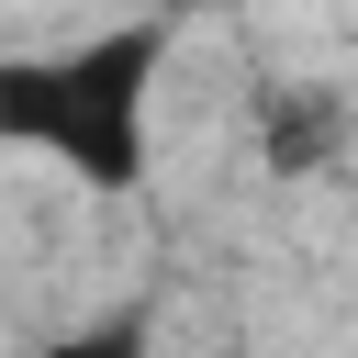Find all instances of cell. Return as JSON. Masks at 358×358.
I'll list each match as a JSON object with an SVG mask.
<instances>
[{
  "label": "cell",
  "instance_id": "cell-2",
  "mask_svg": "<svg viewBox=\"0 0 358 358\" xmlns=\"http://www.w3.org/2000/svg\"><path fill=\"white\" fill-rule=\"evenodd\" d=\"M246 134H257L268 179H324V168L358 145L347 101H336V90H313V78H268V90L246 101Z\"/></svg>",
  "mask_w": 358,
  "mask_h": 358
},
{
  "label": "cell",
  "instance_id": "cell-4",
  "mask_svg": "<svg viewBox=\"0 0 358 358\" xmlns=\"http://www.w3.org/2000/svg\"><path fill=\"white\" fill-rule=\"evenodd\" d=\"M190 11H224V0H157V22H190Z\"/></svg>",
  "mask_w": 358,
  "mask_h": 358
},
{
  "label": "cell",
  "instance_id": "cell-1",
  "mask_svg": "<svg viewBox=\"0 0 358 358\" xmlns=\"http://www.w3.org/2000/svg\"><path fill=\"white\" fill-rule=\"evenodd\" d=\"M168 22H112L56 56H0V145L90 179V190H145V112H157Z\"/></svg>",
  "mask_w": 358,
  "mask_h": 358
},
{
  "label": "cell",
  "instance_id": "cell-3",
  "mask_svg": "<svg viewBox=\"0 0 358 358\" xmlns=\"http://www.w3.org/2000/svg\"><path fill=\"white\" fill-rule=\"evenodd\" d=\"M145 313H101V324H67V336H45V347H22V358H145Z\"/></svg>",
  "mask_w": 358,
  "mask_h": 358
}]
</instances>
